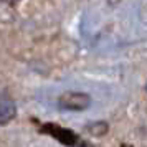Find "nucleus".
<instances>
[{
	"label": "nucleus",
	"instance_id": "f257e3e1",
	"mask_svg": "<svg viewBox=\"0 0 147 147\" xmlns=\"http://www.w3.org/2000/svg\"><path fill=\"white\" fill-rule=\"evenodd\" d=\"M61 107L69 109V111H83L89 106V98L88 94H81V93H69L65 94L60 99Z\"/></svg>",
	"mask_w": 147,
	"mask_h": 147
},
{
	"label": "nucleus",
	"instance_id": "f03ea898",
	"mask_svg": "<svg viewBox=\"0 0 147 147\" xmlns=\"http://www.w3.org/2000/svg\"><path fill=\"white\" fill-rule=\"evenodd\" d=\"M146 89H147V86H146Z\"/></svg>",
	"mask_w": 147,
	"mask_h": 147
}]
</instances>
